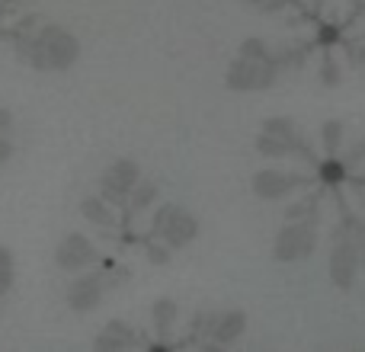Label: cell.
<instances>
[{
	"label": "cell",
	"mask_w": 365,
	"mask_h": 352,
	"mask_svg": "<svg viewBox=\"0 0 365 352\" xmlns=\"http://www.w3.org/2000/svg\"><path fill=\"white\" fill-rule=\"evenodd\" d=\"M343 176H346V164H343V160L330 157V160H324V164H321V180L327 182V186L343 182Z\"/></svg>",
	"instance_id": "cell-14"
},
{
	"label": "cell",
	"mask_w": 365,
	"mask_h": 352,
	"mask_svg": "<svg viewBox=\"0 0 365 352\" xmlns=\"http://www.w3.org/2000/svg\"><path fill=\"white\" fill-rule=\"evenodd\" d=\"M240 55L244 58H269L266 55V42H259V38H247V42L240 45Z\"/></svg>",
	"instance_id": "cell-20"
},
{
	"label": "cell",
	"mask_w": 365,
	"mask_h": 352,
	"mask_svg": "<svg viewBox=\"0 0 365 352\" xmlns=\"http://www.w3.org/2000/svg\"><path fill=\"white\" fill-rule=\"evenodd\" d=\"M324 4H327V0H314V10H324Z\"/></svg>",
	"instance_id": "cell-28"
},
{
	"label": "cell",
	"mask_w": 365,
	"mask_h": 352,
	"mask_svg": "<svg viewBox=\"0 0 365 352\" xmlns=\"http://www.w3.org/2000/svg\"><path fill=\"white\" fill-rule=\"evenodd\" d=\"M173 317H177V304L173 301H158V308H154V321H158L160 327H170Z\"/></svg>",
	"instance_id": "cell-19"
},
{
	"label": "cell",
	"mask_w": 365,
	"mask_h": 352,
	"mask_svg": "<svg viewBox=\"0 0 365 352\" xmlns=\"http://www.w3.org/2000/svg\"><path fill=\"white\" fill-rule=\"evenodd\" d=\"M356 272H359V244L349 237H340L330 253V282L336 289L349 291L356 285Z\"/></svg>",
	"instance_id": "cell-4"
},
{
	"label": "cell",
	"mask_w": 365,
	"mask_h": 352,
	"mask_svg": "<svg viewBox=\"0 0 365 352\" xmlns=\"http://www.w3.org/2000/svg\"><path fill=\"white\" fill-rule=\"evenodd\" d=\"M77 58V42L58 26H48L32 45V64L42 71H61Z\"/></svg>",
	"instance_id": "cell-1"
},
{
	"label": "cell",
	"mask_w": 365,
	"mask_h": 352,
	"mask_svg": "<svg viewBox=\"0 0 365 352\" xmlns=\"http://www.w3.org/2000/svg\"><path fill=\"white\" fill-rule=\"evenodd\" d=\"M83 214H87V218L93 221V224H103V227H113V224H115L113 214H109L106 208H103V202H100V199H87V202H83Z\"/></svg>",
	"instance_id": "cell-13"
},
{
	"label": "cell",
	"mask_w": 365,
	"mask_h": 352,
	"mask_svg": "<svg viewBox=\"0 0 365 352\" xmlns=\"http://www.w3.org/2000/svg\"><path fill=\"white\" fill-rule=\"evenodd\" d=\"M10 279H13V259H10V250L0 247V295L10 289Z\"/></svg>",
	"instance_id": "cell-18"
},
{
	"label": "cell",
	"mask_w": 365,
	"mask_h": 352,
	"mask_svg": "<svg viewBox=\"0 0 365 352\" xmlns=\"http://www.w3.org/2000/svg\"><path fill=\"white\" fill-rule=\"evenodd\" d=\"M148 257H151L154 263H167V250H164V247H148Z\"/></svg>",
	"instance_id": "cell-24"
},
{
	"label": "cell",
	"mask_w": 365,
	"mask_h": 352,
	"mask_svg": "<svg viewBox=\"0 0 365 352\" xmlns=\"http://www.w3.org/2000/svg\"><path fill=\"white\" fill-rule=\"evenodd\" d=\"M336 38H340V29H336V26H324V29H321V42L324 45L336 42Z\"/></svg>",
	"instance_id": "cell-23"
},
{
	"label": "cell",
	"mask_w": 365,
	"mask_h": 352,
	"mask_svg": "<svg viewBox=\"0 0 365 352\" xmlns=\"http://www.w3.org/2000/svg\"><path fill=\"white\" fill-rule=\"evenodd\" d=\"M100 295H103V276H83V279H77V282L71 285L68 301L74 304L77 311H87V308H93V304L100 301Z\"/></svg>",
	"instance_id": "cell-9"
},
{
	"label": "cell",
	"mask_w": 365,
	"mask_h": 352,
	"mask_svg": "<svg viewBox=\"0 0 365 352\" xmlns=\"http://www.w3.org/2000/svg\"><path fill=\"white\" fill-rule=\"evenodd\" d=\"M93 259H96V250L83 234H71V237L58 247V263H61L64 269H81V266L93 263Z\"/></svg>",
	"instance_id": "cell-8"
},
{
	"label": "cell",
	"mask_w": 365,
	"mask_h": 352,
	"mask_svg": "<svg viewBox=\"0 0 365 352\" xmlns=\"http://www.w3.org/2000/svg\"><path fill=\"white\" fill-rule=\"evenodd\" d=\"M154 195H158V189H154V186H151V182H145V186H141V189H138V195H135V208H145V205H148V202H151V199H154Z\"/></svg>",
	"instance_id": "cell-21"
},
{
	"label": "cell",
	"mask_w": 365,
	"mask_h": 352,
	"mask_svg": "<svg viewBox=\"0 0 365 352\" xmlns=\"http://www.w3.org/2000/svg\"><path fill=\"white\" fill-rule=\"evenodd\" d=\"M317 247V231L311 227V221H289V227H282L276 237V253L279 263H298V259H308Z\"/></svg>",
	"instance_id": "cell-2"
},
{
	"label": "cell",
	"mask_w": 365,
	"mask_h": 352,
	"mask_svg": "<svg viewBox=\"0 0 365 352\" xmlns=\"http://www.w3.org/2000/svg\"><path fill=\"white\" fill-rule=\"evenodd\" d=\"M285 218L289 221H314L317 218V195H304L302 202L285 208Z\"/></svg>",
	"instance_id": "cell-12"
},
{
	"label": "cell",
	"mask_w": 365,
	"mask_h": 352,
	"mask_svg": "<svg viewBox=\"0 0 365 352\" xmlns=\"http://www.w3.org/2000/svg\"><path fill=\"white\" fill-rule=\"evenodd\" d=\"M154 224H158V231L164 234L170 247H186L189 240L195 237V231H199V224H195L192 214L182 212V208H177V205L160 208V214H158Z\"/></svg>",
	"instance_id": "cell-5"
},
{
	"label": "cell",
	"mask_w": 365,
	"mask_h": 352,
	"mask_svg": "<svg viewBox=\"0 0 365 352\" xmlns=\"http://www.w3.org/2000/svg\"><path fill=\"white\" fill-rule=\"evenodd\" d=\"M10 122H13V115L6 113V109H0V135L10 132Z\"/></svg>",
	"instance_id": "cell-25"
},
{
	"label": "cell",
	"mask_w": 365,
	"mask_h": 352,
	"mask_svg": "<svg viewBox=\"0 0 365 352\" xmlns=\"http://www.w3.org/2000/svg\"><path fill=\"white\" fill-rule=\"evenodd\" d=\"M343 81V71H340V64L334 61V58H324V64H321V83H327V87H336V83Z\"/></svg>",
	"instance_id": "cell-17"
},
{
	"label": "cell",
	"mask_w": 365,
	"mask_h": 352,
	"mask_svg": "<svg viewBox=\"0 0 365 352\" xmlns=\"http://www.w3.org/2000/svg\"><path fill=\"white\" fill-rule=\"evenodd\" d=\"M295 122L292 119H266L263 122V132H269V135H279V138H285V141H292L295 145Z\"/></svg>",
	"instance_id": "cell-15"
},
{
	"label": "cell",
	"mask_w": 365,
	"mask_h": 352,
	"mask_svg": "<svg viewBox=\"0 0 365 352\" xmlns=\"http://www.w3.org/2000/svg\"><path fill=\"white\" fill-rule=\"evenodd\" d=\"M6 157H10V145H6V141L4 138H0V164H4V160Z\"/></svg>",
	"instance_id": "cell-27"
},
{
	"label": "cell",
	"mask_w": 365,
	"mask_h": 352,
	"mask_svg": "<svg viewBox=\"0 0 365 352\" xmlns=\"http://www.w3.org/2000/svg\"><path fill=\"white\" fill-rule=\"evenodd\" d=\"M276 81V61L269 58H244L231 64L227 71V87L231 90H266Z\"/></svg>",
	"instance_id": "cell-3"
},
{
	"label": "cell",
	"mask_w": 365,
	"mask_h": 352,
	"mask_svg": "<svg viewBox=\"0 0 365 352\" xmlns=\"http://www.w3.org/2000/svg\"><path fill=\"white\" fill-rule=\"evenodd\" d=\"M321 138H324V147H327V151H336L340 141H343V125L336 119H330L327 125L321 128Z\"/></svg>",
	"instance_id": "cell-16"
},
{
	"label": "cell",
	"mask_w": 365,
	"mask_h": 352,
	"mask_svg": "<svg viewBox=\"0 0 365 352\" xmlns=\"http://www.w3.org/2000/svg\"><path fill=\"white\" fill-rule=\"evenodd\" d=\"M349 160H365V138L356 145V151H353V157H349Z\"/></svg>",
	"instance_id": "cell-26"
},
{
	"label": "cell",
	"mask_w": 365,
	"mask_h": 352,
	"mask_svg": "<svg viewBox=\"0 0 365 352\" xmlns=\"http://www.w3.org/2000/svg\"><path fill=\"white\" fill-rule=\"evenodd\" d=\"M292 141H285V138H279V135H269V132H263L257 138V151L263 154V157H285V154H292Z\"/></svg>",
	"instance_id": "cell-11"
},
{
	"label": "cell",
	"mask_w": 365,
	"mask_h": 352,
	"mask_svg": "<svg viewBox=\"0 0 365 352\" xmlns=\"http://www.w3.org/2000/svg\"><path fill=\"white\" fill-rule=\"evenodd\" d=\"M109 330H113V333H125L128 327H122L119 321H113V323H109ZM96 346H119V343H115V340H106V336H103V340H96Z\"/></svg>",
	"instance_id": "cell-22"
},
{
	"label": "cell",
	"mask_w": 365,
	"mask_h": 352,
	"mask_svg": "<svg viewBox=\"0 0 365 352\" xmlns=\"http://www.w3.org/2000/svg\"><path fill=\"white\" fill-rule=\"evenodd\" d=\"M135 186H138V167L132 160H119L103 176V189H106L109 199H125Z\"/></svg>",
	"instance_id": "cell-6"
},
{
	"label": "cell",
	"mask_w": 365,
	"mask_h": 352,
	"mask_svg": "<svg viewBox=\"0 0 365 352\" xmlns=\"http://www.w3.org/2000/svg\"><path fill=\"white\" fill-rule=\"evenodd\" d=\"M295 186H298V176H292V173L259 170L253 176V192H257L259 199H285Z\"/></svg>",
	"instance_id": "cell-7"
},
{
	"label": "cell",
	"mask_w": 365,
	"mask_h": 352,
	"mask_svg": "<svg viewBox=\"0 0 365 352\" xmlns=\"http://www.w3.org/2000/svg\"><path fill=\"white\" fill-rule=\"evenodd\" d=\"M244 327H247L244 311H227V314L215 317L212 333H215V340H218V343H234L240 333H244Z\"/></svg>",
	"instance_id": "cell-10"
}]
</instances>
